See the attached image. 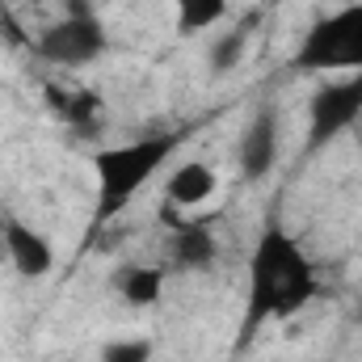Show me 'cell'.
I'll list each match as a JSON object with an SVG mask.
<instances>
[{
  "mask_svg": "<svg viewBox=\"0 0 362 362\" xmlns=\"http://www.w3.org/2000/svg\"><path fill=\"white\" fill-rule=\"evenodd\" d=\"M0 257L13 266L17 278L25 282H38L55 270V240L47 232H38L30 219L4 211L0 215Z\"/></svg>",
  "mask_w": 362,
  "mask_h": 362,
  "instance_id": "6",
  "label": "cell"
},
{
  "mask_svg": "<svg viewBox=\"0 0 362 362\" xmlns=\"http://www.w3.org/2000/svg\"><path fill=\"white\" fill-rule=\"evenodd\" d=\"M215 189H219V177H215L211 165L181 160L169 173V181H165V202H173L177 211H198V206H206L215 198Z\"/></svg>",
  "mask_w": 362,
  "mask_h": 362,
  "instance_id": "11",
  "label": "cell"
},
{
  "mask_svg": "<svg viewBox=\"0 0 362 362\" xmlns=\"http://www.w3.org/2000/svg\"><path fill=\"white\" fill-rule=\"evenodd\" d=\"M181 139H185L181 131H160V135H144V139L93 152V181H97L93 232L127 211V202L169 165V156L181 148Z\"/></svg>",
  "mask_w": 362,
  "mask_h": 362,
  "instance_id": "2",
  "label": "cell"
},
{
  "mask_svg": "<svg viewBox=\"0 0 362 362\" xmlns=\"http://www.w3.org/2000/svg\"><path fill=\"white\" fill-rule=\"evenodd\" d=\"M219 262V240L211 215H189L165 240V270L169 274H206Z\"/></svg>",
  "mask_w": 362,
  "mask_h": 362,
  "instance_id": "8",
  "label": "cell"
},
{
  "mask_svg": "<svg viewBox=\"0 0 362 362\" xmlns=\"http://www.w3.org/2000/svg\"><path fill=\"white\" fill-rule=\"evenodd\" d=\"M165 278H169L165 266L131 262V266H118V270L110 274V286H114V295H118L127 308L148 312V308H156V303L165 299Z\"/></svg>",
  "mask_w": 362,
  "mask_h": 362,
  "instance_id": "10",
  "label": "cell"
},
{
  "mask_svg": "<svg viewBox=\"0 0 362 362\" xmlns=\"http://www.w3.org/2000/svg\"><path fill=\"white\" fill-rule=\"evenodd\" d=\"M316 291H320V278L308 249L278 219H270L249 253V286H245V316H240L236 346L245 350L266 325L299 316L316 299Z\"/></svg>",
  "mask_w": 362,
  "mask_h": 362,
  "instance_id": "1",
  "label": "cell"
},
{
  "mask_svg": "<svg viewBox=\"0 0 362 362\" xmlns=\"http://www.w3.org/2000/svg\"><path fill=\"white\" fill-rule=\"evenodd\" d=\"M156 358V341L152 337H118L101 346V362H152Z\"/></svg>",
  "mask_w": 362,
  "mask_h": 362,
  "instance_id": "14",
  "label": "cell"
},
{
  "mask_svg": "<svg viewBox=\"0 0 362 362\" xmlns=\"http://www.w3.org/2000/svg\"><path fill=\"white\" fill-rule=\"evenodd\" d=\"M30 47H34V55L42 64L81 72V68H93L97 59H105L110 30L97 17L93 0H64V17H55Z\"/></svg>",
  "mask_w": 362,
  "mask_h": 362,
  "instance_id": "4",
  "label": "cell"
},
{
  "mask_svg": "<svg viewBox=\"0 0 362 362\" xmlns=\"http://www.w3.org/2000/svg\"><path fill=\"white\" fill-rule=\"evenodd\" d=\"M177 8V34L194 38V34H206L211 25H219L232 8V0H173Z\"/></svg>",
  "mask_w": 362,
  "mask_h": 362,
  "instance_id": "13",
  "label": "cell"
},
{
  "mask_svg": "<svg viewBox=\"0 0 362 362\" xmlns=\"http://www.w3.org/2000/svg\"><path fill=\"white\" fill-rule=\"evenodd\" d=\"M358 144H362V135H358Z\"/></svg>",
  "mask_w": 362,
  "mask_h": 362,
  "instance_id": "16",
  "label": "cell"
},
{
  "mask_svg": "<svg viewBox=\"0 0 362 362\" xmlns=\"http://www.w3.org/2000/svg\"><path fill=\"white\" fill-rule=\"evenodd\" d=\"M291 72L299 76H329V72H362V0H350L325 17H316L295 55Z\"/></svg>",
  "mask_w": 362,
  "mask_h": 362,
  "instance_id": "3",
  "label": "cell"
},
{
  "mask_svg": "<svg viewBox=\"0 0 362 362\" xmlns=\"http://www.w3.org/2000/svg\"><path fill=\"white\" fill-rule=\"evenodd\" d=\"M249 30H253V21H240V25H232L228 34H219L211 42V51H206V72L211 76H228V72L240 68L245 47H249Z\"/></svg>",
  "mask_w": 362,
  "mask_h": 362,
  "instance_id": "12",
  "label": "cell"
},
{
  "mask_svg": "<svg viewBox=\"0 0 362 362\" xmlns=\"http://www.w3.org/2000/svg\"><path fill=\"white\" fill-rule=\"evenodd\" d=\"M42 97H47L51 114H55L64 127H72L81 139H89V135H97V131H101L105 101H101L93 89H81V85H76V89H64V85H51V81H47Z\"/></svg>",
  "mask_w": 362,
  "mask_h": 362,
  "instance_id": "9",
  "label": "cell"
},
{
  "mask_svg": "<svg viewBox=\"0 0 362 362\" xmlns=\"http://www.w3.org/2000/svg\"><path fill=\"white\" fill-rule=\"evenodd\" d=\"M0 42H8V47H30L34 42V38H25V30H21V21H17L8 0H0Z\"/></svg>",
  "mask_w": 362,
  "mask_h": 362,
  "instance_id": "15",
  "label": "cell"
},
{
  "mask_svg": "<svg viewBox=\"0 0 362 362\" xmlns=\"http://www.w3.org/2000/svg\"><path fill=\"white\" fill-rule=\"evenodd\" d=\"M278 165V105L262 101L236 139V169L249 185L266 181Z\"/></svg>",
  "mask_w": 362,
  "mask_h": 362,
  "instance_id": "7",
  "label": "cell"
},
{
  "mask_svg": "<svg viewBox=\"0 0 362 362\" xmlns=\"http://www.w3.org/2000/svg\"><path fill=\"white\" fill-rule=\"evenodd\" d=\"M358 122H362V72H341L337 81L316 85L312 97H308L303 156H320L346 131H358Z\"/></svg>",
  "mask_w": 362,
  "mask_h": 362,
  "instance_id": "5",
  "label": "cell"
}]
</instances>
